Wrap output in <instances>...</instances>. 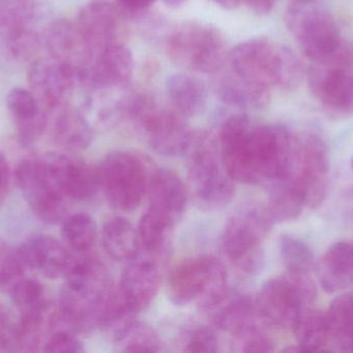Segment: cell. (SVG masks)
<instances>
[{"mask_svg": "<svg viewBox=\"0 0 353 353\" xmlns=\"http://www.w3.org/2000/svg\"><path fill=\"white\" fill-rule=\"evenodd\" d=\"M284 21L311 61L353 68V44L341 37L335 18L325 4L319 0H294Z\"/></svg>", "mask_w": 353, "mask_h": 353, "instance_id": "6da1fadb", "label": "cell"}, {"mask_svg": "<svg viewBox=\"0 0 353 353\" xmlns=\"http://www.w3.org/2000/svg\"><path fill=\"white\" fill-rule=\"evenodd\" d=\"M226 64L241 76L271 90H292L302 79V66L296 54L268 37L241 41L228 53Z\"/></svg>", "mask_w": 353, "mask_h": 353, "instance_id": "7a4b0ae2", "label": "cell"}, {"mask_svg": "<svg viewBox=\"0 0 353 353\" xmlns=\"http://www.w3.org/2000/svg\"><path fill=\"white\" fill-rule=\"evenodd\" d=\"M184 155L189 184L197 204L207 211L230 204L236 193L234 180L226 171L216 137L208 131H192Z\"/></svg>", "mask_w": 353, "mask_h": 353, "instance_id": "3957f363", "label": "cell"}, {"mask_svg": "<svg viewBox=\"0 0 353 353\" xmlns=\"http://www.w3.org/2000/svg\"><path fill=\"white\" fill-rule=\"evenodd\" d=\"M170 59L190 72L214 75L228 61L225 39L219 29L199 21H186L163 35Z\"/></svg>", "mask_w": 353, "mask_h": 353, "instance_id": "277c9868", "label": "cell"}, {"mask_svg": "<svg viewBox=\"0 0 353 353\" xmlns=\"http://www.w3.org/2000/svg\"><path fill=\"white\" fill-rule=\"evenodd\" d=\"M170 298L175 304L193 300L212 310L228 296V271L223 263L213 256L193 257L176 265L168 281Z\"/></svg>", "mask_w": 353, "mask_h": 353, "instance_id": "5b68a950", "label": "cell"}, {"mask_svg": "<svg viewBox=\"0 0 353 353\" xmlns=\"http://www.w3.org/2000/svg\"><path fill=\"white\" fill-rule=\"evenodd\" d=\"M272 223L267 209L242 207L230 218L222 233L224 256L242 273H259L263 263V242Z\"/></svg>", "mask_w": 353, "mask_h": 353, "instance_id": "8992f818", "label": "cell"}, {"mask_svg": "<svg viewBox=\"0 0 353 353\" xmlns=\"http://www.w3.org/2000/svg\"><path fill=\"white\" fill-rule=\"evenodd\" d=\"M329 172V153L323 139L314 134L294 136L288 171L279 180L300 193L305 207L317 209L327 197Z\"/></svg>", "mask_w": 353, "mask_h": 353, "instance_id": "52a82bcc", "label": "cell"}, {"mask_svg": "<svg viewBox=\"0 0 353 353\" xmlns=\"http://www.w3.org/2000/svg\"><path fill=\"white\" fill-rule=\"evenodd\" d=\"M316 296V287L309 274H288L272 278L261 286L255 304L265 323L292 329L301 310Z\"/></svg>", "mask_w": 353, "mask_h": 353, "instance_id": "ba28073f", "label": "cell"}, {"mask_svg": "<svg viewBox=\"0 0 353 353\" xmlns=\"http://www.w3.org/2000/svg\"><path fill=\"white\" fill-rule=\"evenodd\" d=\"M99 188L112 207L120 211H134L148 191L150 176L144 162L134 153H110L97 167Z\"/></svg>", "mask_w": 353, "mask_h": 353, "instance_id": "9c48e42d", "label": "cell"}, {"mask_svg": "<svg viewBox=\"0 0 353 353\" xmlns=\"http://www.w3.org/2000/svg\"><path fill=\"white\" fill-rule=\"evenodd\" d=\"M14 180L31 211L41 221L48 224L63 221L68 198L46 165L43 155L23 159L14 170Z\"/></svg>", "mask_w": 353, "mask_h": 353, "instance_id": "30bf717a", "label": "cell"}, {"mask_svg": "<svg viewBox=\"0 0 353 353\" xmlns=\"http://www.w3.org/2000/svg\"><path fill=\"white\" fill-rule=\"evenodd\" d=\"M134 72V58L125 44H116L95 54L78 73V83L88 93H110L128 88Z\"/></svg>", "mask_w": 353, "mask_h": 353, "instance_id": "8fae6325", "label": "cell"}, {"mask_svg": "<svg viewBox=\"0 0 353 353\" xmlns=\"http://www.w3.org/2000/svg\"><path fill=\"white\" fill-rule=\"evenodd\" d=\"M28 78L31 91L46 112L70 103L79 84L77 70L53 57L33 62Z\"/></svg>", "mask_w": 353, "mask_h": 353, "instance_id": "7c38bea8", "label": "cell"}, {"mask_svg": "<svg viewBox=\"0 0 353 353\" xmlns=\"http://www.w3.org/2000/svg\"><path fill=\"white\" fill-rule=\"evenodd\" d=\"M353 68L314 64L309 86L321 107L337 117L353 115Z\"/></svg>", "mask_w": 353, "mask_h": 353, "instance_id": "4fadbf2b", "label": "cell"}, {"mask_svg": "<svg viewBox=\"0 0 353 353\" xmlns=\"http://www.w3.org/2000/svg\"><path fill=\"white\" fill-rule=\"evenodd\" d=\"M125 18L118 6L94 0L81 8L76 22L95 55L109 46L124 43L128 33Z\"/></svg>", "mask_w": 353, "mask_h": 353, "instance_id": "5bb4252c", "label": "cell"}, {"mask_svg": "<svg viewBox=\"0 0 353 353\" xmlns=\"http://www.w3.org/2000/svg\"><path fill=\"white\" fill-rule=\"evenodd\" d=\"M119 290L132 313L146 310L161 286L159 259L141 251L136 258L126 263L121 274Z\"/></svg>", "mask_w": 353, "mask_h": 353, "instance_id": "9a60e30c", "label": "cell"}, {"mask_svg": "<svg viewBox=\"0 0 353 353\" xmlns=\"http://www.w3.org/2000/svg\"><path fill=\"white\" fill-rule=\"evenodd\" d=\"M17 252L26 271H37L49 279L65 278L74 258L68 247L47 234L31 236Z\"/></svg>", "mask_w": 353, "mask_h": 353, "instance_id": "2e32d148", "label": "cell"}, {"mask_svg": "<svg viewBox=\"0 0 353 353\" xmlns=\"http://www.w3.org/2000/svg\"><path fill=\"white\" fill-rule=\"evenodd\" d=\"M215 325L236 338L242 344L267 335L263 330L265 321L257 310L255 300L241 294H228L219 305L212 309Z\"/></svg>", "mask_w": 353, "mask_h": 353, "instance_id": "e0dca14e", "label": "cell"}, {"mask_svg": "<svg viewBox=\"0 0 353 353\" xmlns=\"http://www.w3.org/2000/svg\"><path fill=\"white\" fill-rule=\"evenodd\" d=\"M52 175L68 199L87 200L99 189L97 168L79 158L58 153H43Z\"/></svg>", "mask_w": 353, "mask_h": 353, "instance_id": "ac0fdd59", "label": "cell"}, {"mask_svg": "<svg viewBox=\"0 0 353 353\" xmlns=\"http://www.w3.org/2000/svg\"><path fill=\"white\" fill-rule=\"evenodd\" d=\"M43 44L50 57L70 64L77 74L87 68L94 57L77 22L68 19L50 23L43 31Z\"/></svg>", "mask_w": 353, "mask_h": 353, "instance_id": "d6986e66", "label": "cell"}, {"mask_svg": "<svg viewBox=\"0 0 353 353\" xmlns=\"http://www.w3.org/2000/svg\"><path fill=\"white\" fill-rule=\"evenodd\" d=\"M213 88L220 101L240 109H263L271 99V89L241 76L228 64L214 74Z\"/></svg>", "mask_w": 353, "mask_h": 353, "instance_id": "ffe728a7", "label": "cell"}, {"mask_svg": "<svg viewBox=\"0 0 353 353\" xmlns=\"http://www.w3.org/2000/svg\"><path fill=\"white\" fill-rule=\"evenodd\" d=\"M46 114L50 136L58 146L78 151L86 149L92 142V128L88 120L82 111L70 103L50 110Z\"/></svg>", "mask_w": 353, "mask_h": 353, "instance_id": "44dd1931", "label": "cell"}, {"mask_svg": "<svg viewBox=\"0 0 353 353\" xmlns=\"http://www.w3.org/2000/svg\"><path fill=\"white\" fill-rule=\"evenodd\" d=\"M6 106L16 124L18 141L29 147L47 130V114L31 91L14 88L6 97Z\"/></svg>", "mask_w": 353, "mask_h": 353, "instance_id": "7402d4cb", "label": "cell"}, {"mask_svg": "<svg viewBox=\"0 0 353 353\" xmlns=\"http://www.w3.org/2000/svg\"><path fill=\"white\" fill-rule=\"evenodd\" d=\"M149 209L176 223L186 209L187 190L180 178L169 169H159L150 176Z\"/></svg>", "mask_w": 353, "mask_h": 353, "instance_id": "603a6c76", "label": "cell"}, {"mask_svg": "<svg viewBox=\"0 0 353 353\" xmlns=\"http://www.w3.org/2000/svg\"><path fill=\"white\" fill-rule=\"evenodd\" d=\"M317 278L327 294L343 292L353 285V246L337 242L327 249L316 265Z\"/></svg>", "mask_w": 353, "mask_h": 353, "instance_id": "cb8c5ba5", "label": "cell"}, {"mask_svg": "<svg viewBox=\"0 0 353 353\" xmlns=\"http://www.w3.org/2000/svg\"><path fill=\"white\" fill-rule=\"evenodd\" d=\"M165 93L170 106L186 118L201 113L207 104V87L191 75H171L165 82Z\"/></svg>", "mask_w": 353, "mask_h": 353, "instance_id": "d4e9b609", "label": "cell"}, {"mask_svg": "<svg viewBox=\"0 0 353 353\" xmlns=\"http://www.w3.org/2000/svg\"><path fill=\"white\" fill-rule=\"evenodd\" d=\"M101 242L114 260L128 263L142 250L138 229L123 217L111 218L105 222L101 230Z\"/></svg>", "mask_w": 353, "mask_h": 353, "instance_id": "484cf974", "label": "cell"}, {"mask_svg": "<svg viewBox=\"0 0 353 353\" xmlns=\"http://www.w3.org/2000/svg\"><path fill=\"white\" fill-rule=\"evenodd\" d=\"M175 223L148 209L139 223L143 252L159 259L167 255Z\"/></svg>", "mask_w": 353, "mask_h": 353, "instance_id": "4316f807", "label": "cell"}, {"mask_svg": "<svg viewBox=\"0 0 353 353\" xmlns=\"http://www.w3.org/2000/svg\"><path fill=\"white\" fill-rule=\"evenodd\" d=\"M43 44L35 27L0 30V56L8 62L23 64L32 59Z\"/></svg>", "mask_w": 353, "mask_h": 353, "instance_id": "83f0119b", "label": "cell"}, {"mask_svg": "<svg viewBox=\"0 0 353 353\" xmlns=\"http://www.w3.org/2000/svg\"><path fill=\"white\" fill-rule=\"evenodd\" d=\"M292 329L302 352H319L331 338L325 314L309 306L301 310Z\"/></svg>", "mask_w": 353, "mask_h": 353, "instance_id": "f1b7e54d", "label": "cell"}, {"mask_svg": "<svg viewBox=\"0 0 353 353\" xmlns=\"http://www.w3.org/2000/svg\"><path fill=\"white\" fill-rule=\"evenodd\" d=\"M116 345L122 352H159L163 343L154 330L136 318L124 323L114 333Z\"/></svg>", "mask_w": 353, "mask_h": 353, "instance_id": "f546056e", "label": "cell"}, {"mask_svg": "<svg viewBox=\"0 0 353 353\" xmlns=\"http://www.w3.org/2000/svg\"><path fill=\"white\" fill-rule=\"evenodd\" d=\"M61 233L66 246L79 254H89L97 244V224L85 213H77L64 218Z\"/></svg>", "mask_w": 353, "mask_h": 353, "instance_id": "4dcf8cb0", "label": "cell"}, {"mask_svg": "<svg viewBox=\"0 0 353 353\" xmlns=\"http://www.w3.org/2000/svg\"><path fill=\"white\" fill-rule=\"evenodd\" d=\"M305 207L300 193L288 182H272L268 211L273 222L294 221Z\"/></svg>", "mask_w": 353, "mask_h": 353, "instance_id": "1f68e13d", "label": "cell"}, {"mask_svg": "<svg viewBox=\"0 0 353 353\" xmlns=\"http://www.w3.org/2000/svg\"><path fill=\"white\" fill-rule=\"evenodd\" d=\"M43 16L37 0H0V30L35 27Z\"/></svg>", "mask_w": 353, "mask_h": 353, "instance_id": "d6a6232c", "label": "cell"}, {"mask_svg": "<svg viewBox=\"0 0 353 353\" xmlns=\"http://www.w3.org/2000/svg\"><path fill=\"white\" fill-rule=\"evenodd\" d=\"M330 336L340 344L353 336V292H346L334 298L327 313Z\"/></svg>", "mask_w": 353, "mask_h": 353, "instance_id": "836d02e7", "label": "cell"}, {"mask_svg": "<svg viewBox=\"0 0 353 353\" xmlns=\"http://www.w3.org/2000/svg\"><path fill=\"white\" fill-rule=\"evenodd\" d=\"M10 292L20 315L41 312L51 304L41 282L30 278H22Z\"/></svg>", "mask_w": 353, "mask_h": 353, "instance_id": "e575fe53", "label": "cell"}, {"mask_svg": "<svg viewBox=\"0 0 353 353\" xmlns=\"http://www.w3.org/2000/svg\"><path fill=\"white\" fill-rule=\"evenodd\" d=\"M280 255L288 274H309L314 265L310 247L294 236H281Z\"/></svg>", "mask_w": 353, "mask_h": 353, "instance_id": "d590c367", "label": "cell"}, {"mask_svg": "<svg viewBox=\"0 0 353 353\" xmlns=\"http://www.w3.org/2000/svg\"><path fill=\"white\" fill-rule=\"evenodd\" d=\"M25 271L17 248H12L0 238V290L10 292L24 278Z\"/></svg>", "mask_w": 353, "mask_h": 353, "instance_id": "8d00e7d4", "label": "cell"}, {"mask_svg": "<svg viewBox=\"0 0 353 353\" xmlns=\"http://www.w3.org/2000/svg\"><path fill=\"white\" fill-rule=\"evenodd\" d=\"M43 352L50 353H80L84 352L82 342L76 337L74 332L58 330L53 332L43 344Z\"/></svg>", "mask_w": 353, "mask_h": 353, "instance_id": "74e56055", "label": "cell"}, {"mask_svg": "<svg viewBox=\"0 0 353 353\" xmlns=\"http://www.w3.org/2000/svg\"><path fill=\"white\" fill-rule=\"evenodd\" d=\"M188 352L213 353L218 350V339L215 332L208 327H197L189 333L185 343Z\"/></svg>", "mask_w": 353, "mask_h": 353, "instance_id": "f35d334b", "label": "cell"}, {"mask_svg": "<svg viewBox=\"0 0 353 353\" xmlns=\"http://www.w3.org/2000/svg\"><path fill=\"white\" fill-rule=\"evenodd\" d=\"M19 352L17 321L0 303V352Z\"/></svg>", "mask_w": 353, "mask_h": 353, "instance_id": "ab89813d", "label": "cell"}, {"mask_svg": "<svg viewBox=\"0 0 353 353\" xmlns=\"http://www.w3.org/2000/svg\"><path fill=\"white\" fill-rule=\"evenodd\" d=\"M155 0H117L118 8L128 17L139 16L143 12L150 10Z\"/></svg>", "mask_w": 353, "mask_h": 353, "instance_id": "60d3db41", "label": "cell"}, {"mask_svg": "<svg viewBox=\"0 0 353 353\" xmlns=\"http://www.w3.org/2000/svg\"><path fill=\"white\" fill-rule=\"evenodd\" d=\"M10 172L8 160L0 153V204L4 202L10 190Z\"/></svg>", "mask_w": 353, "mask_h": 353, "instance_id": "b9f144b4", "label": "cell"}, {"mask_svg": "<svg viewBox=\"0 0 353 353\" xmlns=\"http://www.w3.org/2000/svg\"><path fill=\"white\" fill-rule=\"evenodd\" d=\"M247 8L259 16L270 14L275 6L276 0H243Z\"/></svg>", "mask_w": 353, "mask_h": 353, "instance_id": "7bdbcfd3", "label": "cell"}, {"mask_svg": "<svg viewBox=\"0 0 353 353\" xmlns=\"http://www.w3.org/2000/svg\"><path fill=\"white\" fill-rule=\"evenodd\" d=\"M210 1L215 3L216 6H220L223 10H236V8L243 3V0H210Z\"/></svg>", "mask_w": 353, "mask_h": 353, "instance_id": "ee69618b", "label": "cell"}, {"mask_svg": "<svg viewBox=\"0 0 353 353\" xmlns=\"http://www.w3.org/2000/svg\"><path fill=\"white\" fill-rule=\"evenodd\" d=\"M163 1L169 8H176L186 3L187 0H163Z\"/></svg>", "mask_w": 353, "mask_h": 353, "instance_id": "f6af8a7d", "label": "cell"}, {"mask_svg": "<svg viewBox=\"0 0 353 353\" xmlns=\"http://www.w3.org/2000/svg\"><path fill=\"white\" fill-rule=\"evenodd\" d=\"M342 350L344 352H353V336L350 339H348L347 341L343 342L341 344Z\"/></svg>", "mask_w": 353, "mask_h": 353, "instance_id": "bcb514c9", "label": "cell"}, {"mask_svg": "<svg viewBox=\"0 0 353 353\" xmlns=\"http://www.w3.org/2000/svg\"><path fill=\"white\" fill-rule=\"evenodd\" d=\"M352 170H353V158H352Z\"/></svg>", "mask_w": 353, "mask_h": 353, "instance_id": "7dc6e473", "label": "cell"}]
</instances>
